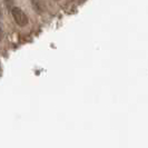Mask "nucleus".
Here are the masks:
<instances>
[{
	"mask_svg": "<svg viewBox=\"0 0 148 148\" xmlns=\"http://www.w3.org/2000/svg\"><path fill=\"white\" fill-rule=\"evenodd\" d=\"M11 15L15 19L16 23L20 27H25L26 25H28V17L27 15L22 11L20 8L14 7L11 9Z\"/></svg>",
	"mask_w": 148,
	"mask_h": 148,
	"instance_id": "f257e3e1",
	"label": "nucleus"
},
{
	"mask_svg": "<svg viewBox=\"0 0 148 148\" xmlns=\"http://www.w3.org/2000/svg\"><path fill=\"white\" fill-rule=\"evenodd\" d=\"M31 3H32V8L38 14H41L45 10V5L41 0H31Z\"/></svg>",
	"mask_w": 148,
	"mask_h": 148,
	"instance_id": "f03ea898",
	"label": "nucleus"
},
{
	"mask_svg": "<svg viewBox=\"0 0 148 148\" xmlns=\"http://www.w3.org/2000/svg\"><path fill=\"white\" fill-rule=\"evenodd\" d=\"M5 2V6L7 7L8 10H11L14 8V5H15V0H3Z\"/></svg>",
	"mask_w": 148,
	"mask_h": 148,
	"instance_id": "7ed1b4c3",
	"label": "nucleus"
},
{
	"mask_svg": "<svg viewBox=\"0 0 148 148\" xmlns=\"http://www.w3.org/2000/svg\"><path fill=\"white\" fill-rule=\"evenodd\" d=\"M2 38H3V30H2V28L0 27V41L2 40Z\"/></svg>",
	"mask_w": 148,
	"mask_h": 148,
	"instance_id": "20e7f679",
	"label": "nucleus"
},
{
	"mask_svg": "<svg viewBox=\"0 0 148 148\" xmlns=\"http://www.w3.org/2000/svg\"><path fill=\"white\" fill-rule=\"evenodd\" d=\"M0 15H1V10H0Z\"/></svg>",
	"mask_w": 148,
	"mask_h": 148,
	"instance_id": "39448f33",
	"label": "nucleus"
}]
</instances>
